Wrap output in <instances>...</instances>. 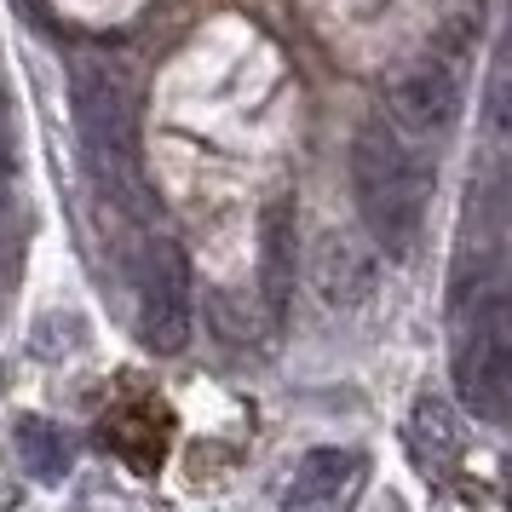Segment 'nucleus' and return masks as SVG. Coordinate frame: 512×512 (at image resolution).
<instances>
[{"instance_id": "7ed1b4c3", "label": "nucleus", "mask_w": 512, "mask_h": 512, "mask_svg": "<svg viewBox=\"0 0 512 512\" xmlns=\"http://www.w3.org/2000/svg\"><path fill=\"white\" fill-rule=\"evenodd\" d=\"M75 139L93 185L116 202H133L139 190V87L110 58H81L70 75Z\"/></svg>"}, {"instance_id": "39448f33", "label": "nucleus", "mask_w": 512, "mask_h": 512, "mask_svg": "<svg viewBox=\"0 0 512 512\" xmlns=\"http://www.w3.org/2000/svg\"><path fill=\"white\" fill-rule=\"evenodd\" d=\"M386 110H392V127L403 139H438L461 116V81H455L449 64L426 58V64H415V70H403L392 81Z\"/></svg>"}, {"instance_id": "f257e3e1", "label": "nucleus", "mask_w": 512, "mask_h": 512, "mask_svg": "<svg viewBox=\"0 0 512 512\" xmlns=\"http://www.w3.org/2000/svg\"><path fill=\"white\" fill-rule=\"evenodd\" d=\"M351 190L380 254H415L432 202V162L415 139H403L392 121H363L351 139Z\"/></svg>"}, {"instance_id": "6e6552de", "label": "nucleus", "mask_w": 512, "mask_h": 512, "mask_svg": "<svg viewBox=\"0 0 512 512\" xmlns=\"http://www.w3.org/2000/svg\"><path fill=\"white\" fill-rule=\"evenodd\" d=\"M403 449L426 478H449L466 455V426L449 397H415V409L403 420Z\"/></svg>"}, {"instance_id": "0eeeda50", "label": "nucleus", "mask_w": 512, "mask_h": 512, "mask_svg": "<svg viewBox=\"0 0 512 512\" xmlns=\"http://www.w3.org/2000/svg\"><path fill=\"white\" fill-rule=\"evenodd\" d=\"M369 455L357 449H311L282 489V512H346L363 495Z\"/></svg>"}, {"instance_id": "4468645a", "label": "nucleus", "mask_w": 512, "mask_h": 512, "mask_svg": "<svg viewBox=\"0 0 512 512\" xmlns=\"http://www.w3.org/2000/svg\"><path fill=\"white\" fill-rule=\"evenodd\" d=\"M380 512H409V507H403V501H397V495H386V501H380Z\"/></svg>"}, {"instance_id": "423d86ee", "label": "nucleus", "mask_w": 512, "mask_h": 512, "mask_svg": "<svg viewBox=\"0 0 512 512\" xmlns=\"http://www.w3.org/2000/svg\"><path fill=\"white\" fill-rule=\"evenodd\" d=\"M380 282V259L369 242H357L351 231H323L311 242V288L328 311H357Z\"/></svg>"}, {"instance_id": "2eb2a0df", "label": "nucleus", "mask_w": 512, "mask_h": 512, "mask_svg": "<svg viewBox=\"0 0 512 512\" xmlns=\"http://www.w3.org/2000/svg\"><path fill=\"white\" fill-rule=\"evenodd\" d=\"M507 52H512V29H507Z\"/></svg>"}, {"instance_id": "20e7f679", "label": "nucleus", "mask_w": 512, "mask_h": 512, "mask_svg": "<svg viewBox=\"0 0 512 512\" xmlns=\"http://www.w3.org/2000/svg\"><path fill=\"white\" fill-rule=\"evenodd\" d=\"M139 334L156 357H173V351H185V340H190V259L173 236H150V242H144Z\"/></svg>"}, {"instance_id": "f8f14e48", "label": "nucleus", "mask_w": 512, "mask_h": 512, "mask_svg": "<svg viewBox=\"0 0 512 512\" xmlns=\"http://www.w3.org/2000/svg\"><path fill=\"white\" fill-rule=\"evenodd\" d=\"M6 507H18V484H12V478L0 472V512H6Z\"/></svg>"}, {"instance_id": "f03ea898", "label": "nucleus", "mask_w": 512, "mask_h": 512, "mask_svg": "<svg viewBox=\"0 0 512 512\" xmlns=\"http://www.w3.org/2000/svg\"><path fill=\"white\" fill-rule=\"evenodd\" d=\"M455 392L478 420L512 415V254L484 259L461 288Z\"/></svg>"}, {"instance_id": "ddd939ff", "label": "nucleus", "mask_w": 512, "mask_h": 512, "mask_svg": "<svg viewBox=\"0 0 512 512\" xmlns=\"http://www.w3.org/2000/svg\"><path fill=\"white\" fill-rule=\"evenodd\" d=\"M6 179H12V156H6V144H0V190H6Z\"/></svg>"}, {"instance_id": "9d476101", "label": "nucleus", "mask_w": 512, "mask_h": 512, "mask_svg": "<svg viewBox=\"0 0 512 512\" xmlns=\"http://www.w3.org/2000/svg\"><path fill=\"white\" fill-rule=\"evenodd\" d=\"M288 259H294V208L271 202V213H265V300H271V317L288 311Z\"/></svg>"}, {"instance_id": "1a4fd4ad", "label": "nucleus", "mask_w": 512, "mask_h": 512, "mask_svg": "<svg viewBox=\"0 0 512 512\" xmlns=\"http://www.w3.org/2000/svg\"><path fill=\"white\" fill-rule=\"evenodd\" d=\"M18 461H24L29 478H41V484H58L64 472H70V438L41 415H24L18 420Z\"/></svg>"}, {"instance_id": "9b49d317", "label": "nucleus", "mask_w": 512, "mask_h": 512, "mask_svg": "<svg viewBox=\"0 0 512 512\" xmlns=\"http://www.w3.org/2000/svg\"><path fill=\"white\" fill-rule=\"evenodd\" d=\"M484 121H489V133L512 139V52H501V64H495V81H489Z\"/></svg>"}]
</instances>
